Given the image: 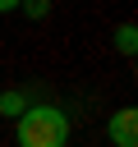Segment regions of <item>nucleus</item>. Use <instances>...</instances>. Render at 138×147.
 Instances as JSON below:
<instances>
[{
	"instance_id": "obj_1",
	"label": "nucleus",
	"mask_w": 138,
	"mask_h": 147,
	"mask_svg": "<svg viewBox=\"0 0 138 147\" xmlns=\"http://www.w3.org/2000/svg\"><path fill=\"white\" fill-rule=\"evenodd\" d=\"M18 147H69V115L60 106H28L18 115Z\"/></svg>"
},
{
	"instance_id": "obj_2",
	"label": "nucleus",
	"mask_w": 138,
	"mask_h": 147,
	"mask_svg": "<svg viewBox=\"0 0 138 147\" xmlns=\"http://www.w3.org/2000/svg\"><path fill=\"white\" fill-rule=\"evenodd\" d=\"M106 133H110V142H115V147H138V110H133V106L115 110V115H110V124H106Z\"/></svg>"
},
{
	"instance_id": "obj_3",
	"label": "nucleus",
	"mask_w": 138,
	"mask_h": 147,
	"mask_svg": "<svg viewBox=\"0 0 138 147\" xmlns=\"http://www.w3.org/2000/svg\"><path fill=\"white\" fill-rule=\"evenodd\" d=\"M115 51H120V55H133V51H138V28H133V23H124V28L115 32Z\"/></svg>"
},
{
	"instance_id": "obj_4",
	"label": "nucleus",
	"mask_w": 138,
	"mask_h": 147,
	"mask_svg": "<svg viewBox=\"0 0 138 147\" xmlns=\"http://www.w3.org/2000/svg\"><path fill=\"white\" fill-rule=\"evenodd\" d=\"M23 110H28L23 92H0V115H23Z\"/></svg>"
},
{
	"instance_id": "obj_5",
	"label": "nucleus",
	"mask_w": 138,
	"mask_h": 147,
	"mask_svg": "<svg viewBox=\"0 0 138 147\" xmlns=\"http://www.w3.org/2000/svg\"><path fill=\"white\" fill-rule=\"evenodd\" d=\"M18 9H23L28 18H46V14H51V5H46V0H28V5H18Z\"/></svg>"
},
{
	"instance_id": "obj_6",
	"label": "nucleus",
	"mask_w": 138,
	"mask_h": 147,
	"mask_svg": "<svg viewBox=\"0 0 138 147\" xmlns=\"http://www.w3.org/2000/svg\"><path fill=\"white\" fill-rule=\"evenodd\" d=\"M9 9H18V5L14 0H0V14H9Z\"/></svg>"
}]
</instances>
